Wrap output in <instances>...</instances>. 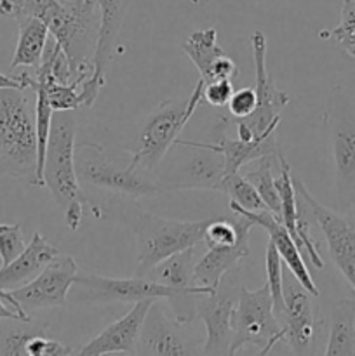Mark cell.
<instances>
[{"label": "cell", "mask_w": 355, "mask_h": 356, "mask_svg": "<svg viewBox=\"0 0 355 356\" xmlns=\"http://www.w3.org/2000/svg\"><path fill=\"white\" fill-rule=\"evenodd\" d=\"M315 299L294 277H284L285 308L278 323L284 343L294 356H312L322 322L317 318Z\"/></svg>", "instance_id": "13"}, {"label": "cell", "mask_w": 355, "mask_h": 356, "mask_svg": "<svg viewBox=\"0 0 355 356\" xmlns=\"http://www.w3.org/2000/svg\"><path fill=\"white\" fill-rule=\"evenodd\" d=\"M197 247L194 249H188L184 252L174 254V256L167 257L166 261H162L160 264H157L145 278L148 280L157 282L160 285H166V287L178 289V291L183 292H197V294L205 296L212 294L211 291L204 287H195L194 285V268L197 263Z\"/></svg>", "instance_id": "23"}, {"label": "cell", "mask_w": 355, "mask_h": 356, "mask_svg": "<svg viewBox=\"0 0 355 356\" xmlns=\"http://www.w3.org/2000/svg\"><path fill=\"white\" fill-rule=\"evenodd\" d=\"M59 256V250L47 242L40 233H33L17 259L0 268V291H16L24 287L44 271L51 261Z\"/></svg>", "instance_id": "21"}, {"label": "cell", "mask_w": 355, "mask_h": 356, "mask_svg": "<svg viewBox=\"0 0 355 356\" xmlns=\"http://www.w3.org/2000/svg\"><path fill=\"white\" fill-rule=\"evenodd\" d=\"M77 273H79V266L75 259L72 256L59 254L35 280H31L24 287L10 291L9 294L30 316L33 312L63 308L66 305V296L70 294L75 284Z\"/></svg>", "instance_id": "16"}, {"label": "cell", "mask_w": 355, "mask_h": 356, "mask_svg": "<svg viewBox=\"0 0 355 356\" xmlns=\"http://www.w3.org/2000/svg\"><path fill=\"white\" fill-rule=\"evenodd\" d=\"M246 355L247 356H260V355H258V350H256V353L246 351ZM265 356H294V355H292V351L289 350L287 344H285L284 341H281V343H277L274 348H271L270 353H267Z\"/></svg>", "instance_id": "37"}, {"label": "cell", "mask_w": 355, "mask_h": 356, "mask_svg": "<svg viewBox=\"0 0 355 356\" xmlns=\"http://www.w3.org/2000/svg\"><path fill=\"white\" fill-rule=\"evenodd\" d=\"M278 177H275L278 195H281V221L289 232L291 238L298 245L299 252L305 254L308 263L315 270H324V259L320 256V247L312 236L310 225L312 218L296 198L294 184H292L291 165L282 155H278Z\"/></svg>", "instance_id": "17"}, {"label": "cell", "mask_w": 355, "mask_h": 356, "mask_svg": "<svg viewBox=\"0 0 355 356\" xmlns=\"http://www.w3.org/2000/svg\"><path fill=\"white\" fill-rule=\"evenodd\" d=\"M19 24V37H17L16 51H14L13 61H10L9 72L16 68H33L40 66L42 58H44L45 45L49 42V30L45 23L35 17H26V19L17 21Z\"/></svg>", "instance_id": "24"}, {"label": "cell", "mask_w": 355, "mask_h": 356, "mask_svg": "<svg viewBox=\"0 0 355 356\" xmlns=\"http://www.w3.org/2000/svg\"><path fill=\"white\" fill-rule=\"evenodd\" d=\"M6 176L38 186L35 103L21 90H0V177Z\"/></svg>", "instance_id": "3"}, {"label": "cell", "mask_w": 355, "mask_h": 356, "mask_svg": "<svg viewBox=\"0 0 355 356\" xmlns=\"http://www.w3.org/2000/svg\"><path fill=\"white\" fill-rule=\"evenodd\" d=\"M265 266H267V285L270 289L271 302H274V313L277 320L284 313V264L275 247L268 242L267 254H265Z\"/></svg>", "instance_id": "32"}, {"label": "cell", "mask_w": 355, "mask_h": 356, "mask_svg": "<svg viewBox=\"0 0 355 356\" xmlns=\"http://www.w3.org/2000/svg\"><path fill=\"white\" fill-rule=\"evenodd\" d=\"M75 167L80 183L134 200L160 193L153 174L132 162L131 152L113 155L97 143H80L75 146Z\"/></svg>", "instance_id": "5"}, {"label": "cell", "mask_w": 355, "mask_h": 356, "mask_svg": "<svg viewBox=\"0 0 355 356\" xmlns=\"http://www.w3.org/2000/svg\"><path fill=\"white\" fill-rule=\"evenodd\" d=\"M49 330L38 320H0V356H30L28 344L37 334Z\"/></svg>", "instance_id": "27"}, {"label": "cell", "mask_w": 355, "mask_h": 356, "mask_svg": "<svg viewBox=\"0 0 355 356\" xmlns=\"http://www.w3.org/2000/svg\"><path fill=\"white\" fill-rule=\"evenodd\" d=\"M319 38L334 40L350 58L355 59V0H343L341 17L338 26L331 30H320Z\"/></svg>", "instance_id": "31"}, {"label": "cell", "mask_w": 355, "mask_h": 356, "mask_svg": "<svg viewBox=\"0 0 355 356\" xmlns=\"http://www.w3.org/2000/svg\"><path fill=\"white\" fill-rule=\"evenodd\" d=\"M153 302L155 301H141L132 305V308L122 318L110 323L103 332L97 334L72 356H103L111 353L134 356L143 323Z\"/></svg>", "instance_id": "19"}, {"label": "cell", "mask_w": 355, "mask_h": 356, "mask_svg": "<svg viewBox=\"0 0 355 356\" xmlns=\"http://www.w3.org/2000/svg\"><path fill=\"white\" fill-rule=\"evenodd\" d=\"M134 356H207L204 344L164 312L159 301L150 306Z\"/></svg>", "instance_id": "15"}, {"label": "cell", "mask_w": 355, "mask_h": 356, "mask_svg": "<svg viewBox=\"0 0 355 356\" xmlns=\"http://www.w3.org/2000/svg\"><path fill=\"white\" fill-rule=\"evenodd\" d=\"M221 193H225L226 197L230 198V204H235L237 207H240L242 211H247V212L268 211L267 205H265L263 200H261L260 193L256 191V188H254L253 184H251L240 172L225 176Z\"/></svg>", "instance_id": "29"}, {"label": "cell", "mask_w": 355, "mask_h": 356, "mask_svg": "<svg viewBox=\"0 0 355 356\" xmlns=\"http://www.w3.org/2000/svg\"><path fill=\"white\" fill-rule=\"evenodd\" d=\"M292 184L299 204L324 233L334 266L355 292V212H340L324 207L313 198L301 177L292 176Z\"/></svg>", "instance_id": "11"}, {"label": "cell", "mask_w": 355, "mask_h": 356, "mask_svg": "<svg viewBox=\"0 0 355 356\" xmlns=\"http://www.w3.org/2000/svg\"><path fill=\"white\" fill-rule=\"evenodd\" d=\"M103 356H131V355H125V353H111V355H103Z\"/></svg>", "instance_id": "39"}, {"label": "cell", "mask_w": 355, "mask_h": 356, "mask_svg": "<svg viewBox=\"0 0 355 356\" xmlns=\"http://www.w3.org/2000/svg\"><path fill=\"white\" fill-rule=\"evenodd\" d=\"M251 254L249 233L240 236L239 242L230 249H207L202 257H198L194 268V285L204 287L214 292L221 278L230 270L239 266L242 259Z\"/></svg>", "instance_id": "22"}, {"label": "cell", "mask_w": 355, "mask_h": 356, "mask_svg": "<svg viewBox=\"0 0 355 356\" xmlns=\"http://www.w3.org/2000/svg\"><path fill=\"white\" fill-rule=\"evenodd\" d=\"M251 49L254 58V92H256L258 106L251 117L235 122L237 139L240 141H254L268 132L277 131L281 124V113L289 104L291 97L281 90L275 83L274 76L267 70V37L261 31L251 35Z\"/></svg>", "instance_id": "10"}, {"label": "cell", "mask_w": 355, "mask_h": 356, "mask_svg": "<svg viewBox=\"0 0 355 356\" xmlns=\"http://www.w3.org/2000/svg\"><path fill=\"white\" fill-rule=\"evenodd\" d=\"M278 155L265 156V159L256 160V167L251 169L249 172H244L242 176L256 188L261 200L267 205L268 212H271L281 221V195H278L274 177V163L278 159Z\"/></svg>", "instance_id": "28"}, {"label": "cell", "mask_w": 355, "mask_h": 356, "mask_svg": "<svg viewBox=\"0 0 355 356\" xmlns=\"http://www.w3.org/2000/svg\"><path fill=\"white\" fill-rule=\"evenodd\" d=\"M258 106L256 92L253 87H244L233 92L232 99L228 103V115L233 120H242V118L251 117Z\"/></svg>", "instance_id": "34"}, {"label": "cell", "mask_w": 355, "mask_h": 356, "mask_svg": "<svg viewBox=\"0 0 355 356\" xmlns=\"http://www.w3.org/2000/svg\"><path fill=\"white\" fill-rule=\"evenodd\" d=\"M28 243L24 242L21 225H0V261L2 266L13 263L23 254Z\"/></svg>", "instance_id": "33"}, {"label": "cell", "mask_w": 355, "mask_h": 356, "mask_svg": "<svg viewBox=\"0 0 355 356\" xmlns=\"http://www.w3.org/2000/svg\"><path fill=\"white\" fill-rule=\"evenodd\" d=\"M204 82L198 80L190 97L181 101H166L148 115L138 134V148L131 152L132 162L146 172H155L167 152L176 145L184 125L200 106Z\"/></svg>", "instance_id": "8"}, {"label": "cell", "mask_w": 355, "mask_h": 356, "mask_svg": "<svg viewBox=\"0 0 355 356\" xmlns=\"http://www.w3.org/2000/svg\"><path fill=\"white\" fill-rule=\"evenodd\" d=\"M75 132L77 124L72 111H58L52 115L51 136L42 170V183L65 212L66 226L72 232L82 225L84 205H90L77 176Z\"/></svg>", "instance_id": "1"}, {"label": "cell", "mask_w": 355, "mask_h": 356, "mask_svg": "<svg viewBox=\"0 0 355 356\" xmlns=\"http://www.w3.org/2000/svg\"><path fill=\"white\" fill-rule=\"evenodd\" d=\"M77 301L89 305H110V302H136L160 301L166 299L174 313V320L181 325H190L197 318L195 299L197 292H183L166 287L148 278H110L101 275L80 271L75 278ZM72 287V289H73Z\"/></svg>", "instance_id": "4"}, {"label": "cell", "mask_w": 355, "mask_h": 356, "mask_svg": "<svg viewBox=\"0 0 355 356\" xmlns=\"http://www.w3.org/2000/svg\"><path fill=\"white\" fill-rule=\"evenodd\" d=\"M61 6L68 7V9H80V7H86L89 3L96 2V0H58Z\"/></svg>", "instance_id": "38"}, {"label": "cell", "mask_w": 355, "mask_h": 356, "mask_svg": "<svg viewBox=\"0 0 355 356\" xmlns=\"http://www.w3.org/2000/svg\"><path fill=\"white\" fill-rule=\"evenodd\" d=\"M324 356H355V301L341 299L331 308Z\"/></svg>", "instance_id": "25"}, {"label": "cell", "mask_w": 355, "mask_h": 356, "mask_svg": "<svg viewBox=\"0 0 355 356\" xmlns=\"http://www.w3.org/2000/svg\"><path fill=\"white\" fill-rule=\"evenodd\" d=\"M225 159L205 141L178 139L153 172L160 193L180 190H223Z\"/></svg>", "instance_id": "6"}, {"label": "cell", "mask_w": 355, "mask_h": 356, "mask_svg": "<svg viewBox=\"0 0 355 356\" xmlns=\"http://www.w3.org/2000/svg\"><path fill=\"white\" fill-rule=\"evenodd\" d=\"M59 6L58 0H0V16L16 21L35 17L45 23Z\"/></svg>", "instance_id": "30"}, {"label": "cell", "mask_w": 355, "mask_h": 356, "mask_svg": "<svg viewBox=\"0 0 355 356\" xmlns=\"http://www.w3.org/2000/svg\"><path fill=\"white\" fill-rule=\"evenodd\" d=\"M122 221L127 225L138 245L136 277L145 278L157 264L174 254L194 249L204 240L207 221H174L146 212L138 205L120 209Z\"/></svg>", "instance_id": "2"}, {"label": "cell", "mask_w": 355, "mask_h": 356, "mask_svg": "<svg viewBox=\"0 0 355 356\" xmlns=\"http://www.w3.org/2000/svg\"><path fill=\"white\" fill-rule=\"evenodd\" d=\"M233 92L235 89H233L232 80H214V82L204 83L202 99L214 108H225L228 106Z\"/></svg>", "instance_id": "35"}, {"label": "cell", "mask_w": 355, "mask_h": 356, "mask_svg": "<svg viewBox=\"0 0 355 356\" xmlns=\"http://www.w3.org/2000/svg\"><path fill=\"white\" fill-rule=\"evenodd\" d=\"M218 30L216 28H205V30H197L183 42L184 54L190 58L195 68L200 73V80L204 83L211 82L212 70L216 63L225 56L221 45L218 40Z\"/></svg>", "instance_id": "26"}, {"label": "cell", "mask_w": 355, "mask_h": 356, "mask_svg": "<svg viewBox=\"0 0 355 356\" xmlns=\"http://www.w3.org/2000/svg\"><path fill=\"white\" fill-rule=\"evenodd\" d=\"M230 124H232V117L221 115L214 127L211 129L209 141H205L209 148L223 155L226 176L240 172V169L247 163H253L256 160L265 159V156L278 155L277 136H275L277 131L268 132V134L261 136L254 141H240V139L228 136Z\"/></svg>", "instance_id": "18"}, {"label": "cell", "mask_w": 355, "mask_h": 356, "mask_svg": "<svg viewBox=\"0 0 355 356\" xmlns=\"http://www.w3.org/2000/svg\"><path fill=\"white\" fill-rule=\"evenodd\" d=\"M322 124L333 149L338 211H355V97L350 89L336 86L331 90Z\"/></svg>", "instance_id": "7"}, {"label": "cell", "mask_w": 355, "mask_h": 356, "mask_svg": "<svg viewBox=\"0 0 355 356\" xmlns=\"http://www.w3.org/2000/svg\"><path fill=\"white\" fill-rule=\"evenodd\" d=\"M281 341H284V332L274 313L268 285L265 284L258 291H249L242 285L233 315V341L230 356H235L246 346L256 348L258 355L265 356Z\"/></svg>", "instance_id": "9"}, {"label": "cell", "mask_w": 355, "mask_h": 356, "mask_svg": "<svg viewBox=\"0 0 355 356\" xmlns=\"http://www.w3.org/2000/svg\"><path fill=\"white\" fill-rule=\"evenodd\" d=\"M35 75L33 72H23L19 75H6L0 72V90H33Z\"/></svg>", "instance_id": "36"}, {"label": "cell", "mask_w": 355, "mask_h": 356, "mask_svg": "<svg viewBox=\"0 0 355 356\" xmlns=\"http://www.w3.org/2000/svg\"><path fill=\"white\" fill-rule=\"evenodd\" d=\"M240 287V270L237 266L221 278L212 294L197 296L195 299V312L205 325L204 351L207 356H230Z\"/></svg>", "instance_id": "12"}, {"label": "cell", "mask_w": 355, "mask_h": 356, "mask_svg": "<svg viewBox=\"0 0 355 356\" xmlns=\"http://www.w3.org/2000/svg\"><path fill=\"white\" fill-rule=\"evenodd\" d=\"M131 2L132 0H96L97 13H100V31H97L96 51L93 58L94 72L86 82L80 83L82 106H93L100 96V90L106 83L108 70Z\"/></svg>", "instance_id": "14"}, {"label": "cell", "mask_w": 355, "mask_h": 356, "mask_svg": "<svg viewBox=\"0 0 355 356\" xmlns=\"http://www.w3.org/2000/svg\"><path fill=\"white\" fill-rule=\"evenodd\" d=\"M230 211L239 212V214L246 216L254 226H260L265 232L270 235V243L275 247V250L281 256L282 264L285 266V270L313 296V298H319L320 292L317 289V284L313 282L312 275H310L308 266H306L305 259H303V254L299 252L298 245L294 243V240L291 238L289 232L285 229V226L282 225V221H278L271 212L261 211V212H247L242 211L240 207H237L235 204H228Z\"/></svg>", "instance_id": "20"}]
</instances>
